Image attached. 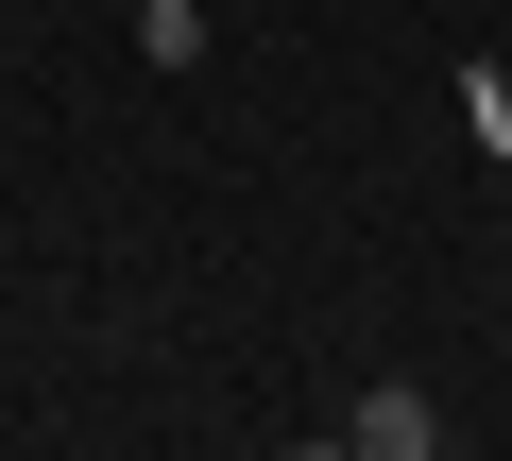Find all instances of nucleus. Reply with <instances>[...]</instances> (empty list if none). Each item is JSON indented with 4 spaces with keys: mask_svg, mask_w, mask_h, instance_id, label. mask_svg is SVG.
I'll return each instance as SVG.
<instances>
[{
    "mask_svg": "<svg viewBox=\"0 0 512 461\" xmlns=\"http://www.w3.org/2000/svg\"><path fill=\"white\" fill-rule=\"evenodd\" d=\"M342 444H359V461H444V410H427V376H376Z\"/></svg>",
    "mask_w": 512,
    "mask_h": 461,
    "instance_id": "nucleus-1",
    "label": "nucleus"
},
{
    "mask_svg": "<svg viewBox=\"0 0 512 461\" xmlns=\"http://www.w3.org/2000/svg\"><path fill=\"white\" fill-rule=\"evenodd\" d=\"M137 69H205V0H137Z\"/></svg>",
    "mask_w": 512,
    "mask_h": 461,
    "instance_id": "nucleus-2",
    "label": "nucleus"
},
{
    "mask_svg": "<svg viewBox=\"0 0 512 461\" xmlns=\"http://www.w3.org/2000/svg\"><path fill=\"white\" fill-rule=\"evenodd\" d=\"M461 137H478V154H512V69H461Z\"/></svg>",
    "mask_w": 512,
    "mask_h": 461,
    "instance_id": "nucleus-3",
    "label": "nucleus"
},
{
    "mask_svg": "<svg viewBox=\"0 0 512 461\" xmlns=\"http://www.w3.org/2000/svg\"><path fill=\"white\" fill-rule=\"evenodd\" d=\"M274 461H359V444H274Z\"/></svg>",
    "mask_w": 512,
    "mask_h": 461,
    "instance_id": "nucleus-4",
    "label": "nucleus"
}]
</instances>
